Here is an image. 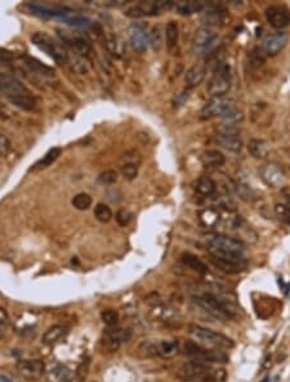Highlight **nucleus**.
<instances>
[{
	"label": "nucleus",
	"mask_w": 290,
	"mask_h": 382,
	"mask_svg": "<svg viewBox=\"0 0 290 382\" xmlns=\"http://www.w3.org/2000/svg\"><path fill=\"white\" fill-rule=\"evenodd\" d=\"M0 92L7 100L19 108L25 111H31L35 108L37 103L31 92L19 78L11 74L0 72Z\"/></svg>",
	"instance_id": "1"
},
{
	"label": "nucleus",
	"mask_w": 290,
	"mask_h": 382,
	"mask_svg": "<svg viewBox=\"0 0 290 382\" xmlns=\"http://www.w3.org/2000/svg\"><path fill=\"white\" fill-rule=\"evenodd\" d=\"M208 251L215 259L245 260V246L241 241L222 234H213L206 238Z\"/></svg>",
	"instance_id": "2"
},
{
	"label": "nucleus",
	"mask_w": 290,
	"mask_h": 382,
	"mask_svg": "<svg viewBox=\"0 0 290 382\" xmlns=\"http://www.w3.org/2000/svg\"><path fill=\"white\" fill-rule=\"evenodd\" d=\"M188 334L192 337V340L201 346H205L209 349L215 350H230L235 346V342L230 337L224 336L219 332H214L208 328L200 327V326H190Z\"/></svg>",
	"instance_id": "3"
},
{
	"label": "nucleus",
	"mask_w": 290,
	"mask_h": 382,
	"mask_svg": "<svg viewBox=\"0 0 290 382\" xmlns=\"http://www.w3.org/2000/svg\"><path fill=\"white\" fill-rule=\"evenodd\" d=\"M31 42H33L34 46H38L47 56H49L57 64L62 66V64L69 62V54L64 49V46H60L53 38L49 36L48 34L38 31V32L31 35Z\"/></svg>",
	"instance_id": "4"
},
{
	"label": "nucleus",
	"mask_w": 290,
	"mask_h": 382,
	"mask_svg": "<svg viewBox=\"0 0 290 382\" xmlns=\"http://www.w3.org/2000/svg\"><path fill=\"white\" fill-rule=\"evenodd\" d=\"M214 370L206 363L190 360L177 370V378L183 382H213Z\"/></svg>",
	"instance_id": "5"
},
{
	"label": "nucleus",
	"mask_w": 290,
	"mask_h": 382,
	"mask_svg": "<svg viewBox=\"0 0 290 382\" xmlns=\"http://www.w3.org/2000/svg\"><path fill=\"white\" fill-rule=\"evenodd\" d=\"M193 301L199 305L201 309H204L208 314L214 316L218 320L222 322H227L230 320L233 316V310L227 306L222 298H217L213 294H203V295H197L193 298Z\"/></svg>",
	"instance_id": "6"
},
{
	"label": "nucleus",
	"mask_w": 290,
	"mask_h": 382,
	"mask_svg": "<svg viewBox=\"0 0 290 382\" xmlns=\"http://www.w3.org/2000/svg\"><path fill=\"white\" fill-rule=\"evenodd\" d=\"M184 354L193 362L200 363H226L228 356L222 350L209 349L205 346H201L195 341H186L184 342Z\"/></svg>",
	"instance_id": "7"
},
{
	"label": "nucleus",
	"mask_w": 290,
	"mask_h": 382,
	"mask_svg": "<svg viewBox=\"0 0 290 382\" xmlns=\"http://www.w3.org/2000/svg\"><path fill=\"white\" fill-rule=\"evenodd\" d=\"M231 88L230 66L226 62H219L214 70V75L208 84V93L212 96H223Z\"/></svg>",
	"instance_id": "8"
},
{
	"label": "nucleus",
	"mask_w": 290,
	"mask_h": 382,
	"mask_svg": "<svg viewBox=\"0 0 290 382\" xmlns=\"http://www.w3.org/2000/svg\"><path fill=\"white\" fill-rule=\"evenodd\" d=\"M173 8V2H142L136 4L134 6L127 10L124 14L129 18H142V17H152V16L160 14L164 10Z\"/></svg>",
	"instance_id": "9"
},
{
	"label": "nucleus",
	"mask_w": 290,
	"mask_h": 382,
	"mask_svg": "<svg viewBox=\"0 0 290 382\" xmlns=\"http://www.w3.org/2000/svg\"><path fill=\"white\" fill-rule=\"evenodd\" d=\"M219 38L214 31L208 28H201L193 36V50L199 56H205L218 46Z\"/></svg>",
	"instance_id": "10"
},
{
	"label": "nucleus",
	"mask_w": 290,
	"mask_h": 382,
	"mask_svg": "<svg viewBox=\"0 0 290 382\" xmlns=\"http://www.w3.org/2000/svg\"><path fill=\"white\" fill-rule=\"evenodd\" d=\"M233 108L232 102L223 96H215L209 103L204 106V108L200 112V118L209 120L213 118H223Z\"/></svg>",
	"instance_id": "11"
},
{
	"label": "nucleus",
	"mask_w": 290,
	"mask_h": 382,
	"mask_svg": "<svg viewBox=\"0 0 290 382\" xmlns=\"http://www.w3.org/2000/svg\"><path fill=\"white\" fill-rule=\"evenodd\" d=\"M57 34L60 39L62 40V42L71 46L78 54L88 56L92 52V46L89 42L83 35H80V34L75 32V31L61 30V28H58Z\"/></svg>",
	"instance_id": "12"
},
{
	"label": "nucleus",
	"mask_w": 290,
	"mask_h": 382,
	"mask_svg": "<svg viewBox=\"0 0 290 382\" xmlns=\"http://www.w3.org/2000/svg\"><path fill=\"white\" fill-rule=\"evenodd\" d=\"M259 176L263 180V183L268 186L269 188H281L285 186L286 176L280 166L275 164H266L260 166Z\"/></svg>",
	"instance_id": "13"
},
{
	"label": "nucleus",
	"mask_w": 290,
	"mask_h": 382,
	"mask_svg": "<svg viewBox=\"0 0 290 382\" xmlns=\"http://www.w3.org/2000/svg\"><path fill=\"white\" fill-rule=\"evenodd\" d=\"M217 143L224 150L231 152H240L242 148V140L239 136L237 128L224 126L222 125L221 130L217 136Z\"/></svg>",
	"instance_id": "14"
},
{
	"label": "nucleus",
	"mask_w": 290,
	"mask_h": 382,
	"mask_svg": "<svg viewBox=\"0 0 290 382\" xmlns=\"http://www.w3.org/2000/svg\"><path fill=\"white\" fill-rule=\"evenodd\" d=\"M128 38H129L130 46L137 52H145L150 46L148 32L146 30V26L142 24H130L128 28Z\"/></svg>",
	"instance_id": "15"
},
{
	"label": "nucleus",
	"mask_w": 290,
	"mask_h": 382,
	"mask_svg": "<svg viewBox=\"0 0 290 382\" xmlns=\"http://www.w3.org/2000/svg\"><path fill=\"white\" fill-rule=\"evenodd\" d=\"M266 18L272 28L281 30L290 24V12L284 6H272L266 10Z\"/></svg>",
	"instance_id": "16"
},
{
	"label": "nucleus",
	"mask_w": 290,
	"mask_h": 382,
	"mask_svg": "<svg viewBox=\"0 0 290 382\" xmlns=\"http://www.w3.org/2000/svg\"><path fill=\"white\" fill-rule=\"evenodd\" d=\"M287 44V34L282 31H277L264 39L263 42V52L266 56H276L278 54Z\"/></svg>",
	"instance_id": "17"
},
{
	"label": "nucleus",
	"mask_w": 290,
	"mask_h": 382,
	"mask_svg": "<svg viewBox=\"0 0 290 382\" xmlns=\"http://www.w3.org/2000/svg\"><path fill=\"white\" fill-rule=\"evenodd\" d=\"M173 8L177 13L182 16H190L193 13H199L206 10V3L204 2H195V0H179L173 2Z\"/></svg>",
	"instance_id": "18"
},
{
	"label": "nucleus",
	"mask_w": 290,
	"mask_h": 382,
	"mask_svg": "<svg viewBox=\"0 0 290 382\" xmlns=\"http://www.w3.org/2000/svg\"><path fill=\"white\" fill-rule=\"evenodd\" d=\"M212 262L218 269H221V270L230 274L241 273V272H244L245 269H246V266H248L246 260H224L212 258Z\"/></svg>",
	"instance_id": "19"
},
{
	"label": "nucleus",
	"mask_w": 290,
	"mask_h": 382,
	"mask_svg": "<svg viewBox=\"0 0 290 382\" xmlns=\"http://www.w3.org/2000/svg\"><path fill=\"white\" fill-rule=\"evenodd\" d=\"M19 370L28 378H37L44 372V364L40 360H22L19 363Z\"/></svg>",
	"instance_id": "20"
},
{
	"label": "nucleus",
	"mask_w": 290,
	"mask_h": 382,
	"mask_svg": "<svg viewBox=\"0 0 290 382\" xmlns=\"http://www.w3.org/2000/svg\"><path fill=\"white\" fill-rule=\"evenodd\" d=\"M147 302L151 305V312L154 314L155 318H159L161 320H168V319H172L173 316H175V312L169 308L168 305H165L160 298H155L154 300H147Z\"/></svg>",
	"instance_id": "21"
},
{
	"label": "nucleus",
	"mask_w": 290,
	"mask_h": 382,
	"mask_svg": "<svg viewBox=\"0 0 290 382\" xmlns=\"http://www.w3.org/2000/svg\"><path fill=\"white\" fill-rule=\"evenodd\" d=\"M24 64L25 66L28 67L31 72H34L35 75L44 76V78H51V76H53V74H55V71H53L51 67L43 64L39 60L30 57V56H25Z\"/></svg>",
	"instance_id": "22"
},
{
	"label": "nucleus",
	"mask_w": 290,
	"mask_h": 382,
	"mask_svg": "<svg viewBox=\"0 0 290 382\" xmlns=\"http://www.w3.org/2000/svg\"><path fill=\"white\" fill-rule=\"evenodd\" d=\"M206 75V68L203 64H195L191 67L184 76V82L188 88H195L203 82Z\"/></svg>",
	"instance_id": "23"
},
{
	"label": "nucleus",
	"mask_w": 290,
	"mask_h": 382,
	"mask_svg": "<svg viewBox=\"0 0 290 382\" xmlns=\"http://www.w3.org/2000/svg\"><path fill=\"white\" fill-rule=\"evenodd\" d=\"M179 39V28L175 21H169L165 26V44L166 49L172 53L177 46Z\"/></svg>",
	"instance_id": "24"
},
{
	"label": "nucleus",
	"mask_w": 290,
	"mask_h": 382,
	"mask_svg": "<svg viewBox=\"0 0 290 382\" xmlns=\"http://www.w3.org/2000/svg\"><path fill=\"white\" fill-rule=\"evenodd\" d=\"M73 372L64 364H56L48 372L49 382H69Z\"/></svg>",
	"instance_id": "25"
},
{
	"label": "nucleus",
	"mask_w": 290,
	"mask_h": 382,
	"mask_svg": "<svg viewBox=\"0 0 290 382\" xmlns=\"http://www.w3.org/2000/svg\"><path fill=\"white\" fill-rule=\"evenodd\" d=\"M248 150L254 158H266L269 154V144L263 139H251L248 144Z\"/></svg>",
	"instance_id": "26"
},
{
	"label": "nucleus",
	"mask_w": 290,
	"mask_h": 382,
	"mask_svg": "<svg viewBox=\"0 0 290 382\" xmlns=\"http://www.w3.org/2000/svg\"><path fill=\"white\" fill-rule=\"evenodd\" d=\"M106 48L109 53H111L114 57L121 58L125 53V42L116 35H109L106 38Z\"/></svg>",
	"instance_id": "27"
},
{
	"label": "nucleus",
	"mask_w": 290,
	"mask_h": 382,
	"mask_svg": "<svg viewBox=\"0 0 290 382\" xmlns=\"http://www.w3.org/2000/svg\"><path fill=\"white\" fill-rule=\"evenodd\" d=\"M61 154H62V150H61L60 147L51 148V150H49L44 156H43V158H40L39 161L33 166L31 170H43V168H49V166H51L52 164L55 162L56 160L61 156Z\"/></svg>",
	"instance_id": "28"
},
{
	"label": "nucleus",
	"mask_w": 290,
	"mask_h": 382,
	"mask_svg": "<svg viewBox=\"0 0 290 382\" xmlns=\"http://www.w3.org/2000/svg\"><path fill=\"white\" fill-rule=\"evenodd\" d=\"M182 262L190 269H192V270L197 272V273L200 274H203V276L208 274V266H206L197 256L192 255V254H183V255H182Z\"/></svg>",
	"instance_id": "29"
},
{
	"label": "nucleus",
	"mask_w": 290,
	"mask_h": 382,
	"mask_svg": "<svg viewBox=\"0 0 290 382\" xmlns=\"http://www.w3.org/2000/svg\"><path fill=\"white\" fill-rule=\"evenodd\" d=\"M200 160H201V162L205 166H214V168L222 166L224 164V161H226L223 154H221V152L217 150H205V152L201 154Z\"/></svg>",
	"instance_id": "30"
},
{
	"label": "nucleus",
	"mask_w": 290,
	"mask_h": 382,
	"mask_svg": "<svg viewBox=\"0 0 290 382\" xmlns=\"http://www.w3.org/2000/svg\"><path fill=\"white\" fill-rule=\"evenodd\" d=\"M196 190L201 194V196H212L214 194L215 190H217V184L214 183L213 179L208 176L201 178L199 182H197Z\"/></svg>",
	"instance_id": "31"
},
{
	"label": "nucleus",
	"mask_w": 290,
	"mask_h": 382,
	"mask_svg": "<svg viewBox=\"0 0 290 382\" xmlns=\"http://www.w3.org/2000/svg\"><path fill=\"white\" fill-rule=\"evenodd\" d=\"M65 334V328L62 326H53L43 334V342L44 344H55L60 340Z\"/></svg>",
	"instance_id": "32"
},
{
	"label": "nucleus",
	"mask_w": 290,
	"mask_h": 382,
	"mask_svg": "<svg viewBox=\"0 0 290 382\" xmlns=\"http://www.w3.org/2000/svg\"><path fill=\"white\" fill-rule=\"evenodd\" d=\"M178 352V344L175 341H160L159 342V355L164 358H172Z\"/></svg>",
	"instance_id": "33"
},
{
	"label": "nucleus",
	"mask_w": 290,
	"mask_h": 382,
	"mask_svg": "<svg viewBox=\"0 0 290 382\" xmlns=\"http://www.w3.org/2000/svg\"><path fill=\"white\" fill-rule=\"evenodd\" d=\"M148 42L154 50L159 52L163 46V34L159 26H155L151 28V31L148 32Z\"/></svg>",
	"instance_id": "34"
},
{
	"label": "nucleus",
	"mask_w": 290,
	"mask_h": 382,
	"mask_svg": "<svg viewBox=\"0 0 290 382\" xmlns=\"http://www.w3.org/2000/svg\"><path fill=\"white\" fill-rule=\"evenodd\" d=\"M138 352L142 356H156L159 355V342H154V341H143L138 348Z\"/></svg>",
	"instance_id": "35"
},
{
	"label": "nucleus",
	"mask_w": 290,
	"mask_h": 382,
	"mask_svg": "<svg viewBox=\"0 0 290 382\" xmlns=\"http://www.w3.org/2000/svg\"><path fill=\"white\" fill-rule=\"evenodd\" d=\"M200 220L205 226H214L219 222V214L214 208H205L200 214Z\"/></svg>",
	"instance_id": "36"
},
{
	"label": "nucleus",
	"mask_w": 290,
	"mask_h": 382,
	"mask_svg": "<svg viewBox=\"0 0 290 382\" xmlns=\"http://www.w3.org/2000/svg\"><path fill=\"white\" fill-rule=\"evenodd\" d=\"M71 204H73V206L76 210H88L92 205V197L89 196V194H87V193H79V194H76V196L74 197Z\"/></svg>",
	"instance_id": "37"
},
{
	"label": "nucleus",
	"mask_w": 290,
	"mask_h": 382,
	"mask_svg": "<svg viewBox=\"0 0 290 382\" xmlns=\"http://www.w3.org/2000/svg\"><path fill=\"white\" fill-rule=\"evenodd\" d=\"M94 215H96L97 220L101 223H109L112 219V210L105 204H98L94 208Z\"/></svg>",
	"instance_id": "38"
},
{
	"label": "nucleus",
	"mask_w": 290,
	"mask_h": 382,
	"mask_svg": "<svg viewBox=\"0 0 290 382\" xmlns=\"http://www.w3.org/2000/svg\"><path fill=\"white\" fill-rule=\"evenodd\" d=\"M266 62V53L263 49L255 48L249 53V64L253 67H260Z\"/></svg>",
	"instance_id": "39"
},
{
	"label": "nucleus",
	"mask_w": 290,
	"mask_h": 382,
	"mask_svg": "<svg viewBox=\"0 0 290 382\" xmlns=\"http://www.w3.org/2000/svg\"><path fill=\"white\" fill-rule=\"evenodd\" d=\"M118 180V172L115 170H105L97 178V182L102 186H111Z\"/></svg>",
	"instance_id": "40"
},
{
	"label": "nucleus",
	"mask_w": 290,
	"mask_h": 382,
	"mask_svg": "<svg viewBox=\"0 0 290 382\" xmlns=\"http://www.w3.org/2000/svg\"><path fill=\"white\" fill-rule=\"evenodd\" d=\"M275 215L280 222L285 224H289L290 226V208L284 204H277L275 205Z\"/></svg>",
	"instance_id": "41"
},
{
	"label": "nucleus",
	"mask_w": 290,
	"mask_h": 382,
	"mask_svg": "<svg viewBox=\"0 0 290 382\" xmlns=\"http://www.w3.org/2000/svg\"><path fill=\"white\" fill-rule=\"evenodd\" d=\"M101 319H102L103 323L109 326V327H114L119 320V314L116 313L115 310L112 309L103 310L102 313H101Z\"/></svg>",
	"instance_id": "42"
},
{
	"label": "nucleus",
	"mask_w": 290,
	"mask_h": 382,
	"mask_svg": "<svg viewBox=\"0 0 290 382\" xmlns=\"http://www.w3.org/2000/svg\"><path fill=\"white\" fill-rule=\"evenodd\" d=\"M236 190H237V193L240 194V197H241L242 200H245V201H253V200L255 198V193H254L249 186H244V184H239Z\"/></svg>",
	"instance_id": "43"
},
{
	"label": "nucleus",
	"mask_w": 290,
	"mask_h": 382,
	"mask_svg": "<svg viewBox=\"0 0 290 382\" xmlns=\"http://www.w3.org/2000/svg\"><path fill=\"white\" fill-rule=\"evenodd\" d=\"M121 172H123L124 178L132 180V179H134V178L137 176V174H138V166H137L136 164H127V165L123 166Z\"/></svg>",
	"instance_id": "44"
},
{
	"label": "nucleus",
	"mask_w": 290,
	"mask_h": 382,
	"mask_svg": "<svg viewBox=\"0 0 290 382\" xmlns=\"http://www.w3.org/2000/svg\"><path fill=\"white\" fill-rule=\"evenodd\" d=\"M132 220V214L127 210H120L116 214V222L120 226H125L129 224V222Z\"/></svg>",
	"instance_id": "45"
},
{
	"label": "nucleus",
	"mask_w": 290,
	"mask_h": 382,
	"mask_svg": "<svg viewBox=\"0 0 290 382\" xmlns=\"http://www.w3.org/2000/svg\"><path fill=\"white\" fill-rule=\"evenodd\" d=\"M11 142L4 134H0V157H4L10 154Z\"/></svg>",
	"instance_id": "46"
},
{
	"label": "nucleus",
	"mask_w": 290,
	"mask_h": 382,
	"mask_svg": "<svg viewBox=\"0 0 290 382\" xmlns=\"http://www.w3.org/2000/svg\"><path fill=\"white\" fill-rule=\"evenodd\" d=\"M187 98H188V93L186 90H183V92H181L179 94H177V96H175V98H174V100H173V104H174L175 108H179L181 106H183L184 102L187 100Z\"/></svg>",
	"instance_id": "47"
},
{
	"label": "nucleus",
	"mask_w": 290,
	"mask_h": 382,
	"mask_svg": "<svg viewBox=\"0 0 290 382\" xmlns=\"http://www.w3.org/2000/svg\"><path fill=\"white\" fill-rule=\"evenodd\" d=\"M7 323V314L3 309H0V328H3Z\"/></svg>",
	"instance_id": "48"
},
{
	"label": "nucleus",
	"mask_w": 290,
	"mask_h": 382,
	"mask_svg": "<svg viewBox=\"0 0 290 382\" xmlns=\"http://www.w3.org/2000/svg\"><path fill=\"white\" fill-rule=\"evenodd\" d=\"M0 382H13V381L10 378V377L6 376V374H0Z\"/></svg>",
	"instance_id": "49"
},
{
	"label": "nucleus",
	"mask_w": 290,
	"mask_h": 382,
	"mask_svg": "<svg viewBox=\"0 0 290 382\" xmlns=\"http://www.w3.org/2000/svg\"><path fill=\"white\" fill-rule=\"evenodd\" d=\"M284 196H285V198H286V201H287V206H289V208H290V192H289V190H285Z\"/></svg>",
	"instance_id": "50"
},
{
	"label": "nucleus",
	"mask_w": 290,
	"mask_h": 382,
	"mask_svg": "<svg viewBox=\"0 0 290 382\" xmlns=\"http://www.w3.org/2000/svg\"><path fill=\"white\" fill-rule=\"evenodd\" d=\"M2 330H3V328H0V336H2Z\"/></svg>",
	"instance_id": "51"
}]
</instances>
